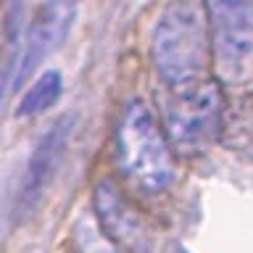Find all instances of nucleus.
I'll list each match as a JSON object with an SVG mask.
<instances>
[{
  "label": "nucleus",
  "mask_w": 253,
  "mask_h": 253,
  "mask_svg": "<svg viewBox=\"0 0 253 253\" xmlns=\"http://www.w3.org/2000/svg\"><path fill=\"white\" fill-rule=\"evenodd\" d=\"M150 58L169 90L206 77L211 63L203 0H169L150 35Z\"/></svg>",
  "instance_id": "obj_1"
},
{
  "label": "nucleus",
  "mask_w": 253,
  "mask_h": 253,
  "mask_svg": "<svg viewBox=\"0 0 253 253\" xmlns=\"http://www.w3.org/2000/svg\"><path fill=\"white\" fill-rule=\"evenodd\" d=\"M116 169L140 195H158L171 187L177 166L174 150L156 114L145 103H126L114 137Z\"/></svg>",
  "instance_id": "obj_2"
},
{
  "label": "nucleus",
  "mask_w": 253,
  "mask_h": 253,
  "mask_svg": "<svg viewBox=\"0 0 253 253\" xmlns=\"http://www.w3.org/2000/svg\"><path fill=\"white\" fill-rule=\"evenodd\" d=\"M164 132L177 156L195 158L216 145L224 126V90L219 79H198L169 90L164 103Z\"/></svg>",
  "instance_id": "obj_3"
},
{
  "label": "nucleus",
  "mask_w": 253,
  "mask_h": 253,
  "mask_svg": "<svg viewBox=\"0 0 253 253\" xmlns=\"http://www.w3.org/2000/svg\"><path fill=\"white\" fill-rule=\"evenodd\" d=\"M211 63L221 84L253 79V0H203Z\"/></svg>",
  "instance_id": "obj_4"
},
{
  "label": "nucleus",
  "mask_w": 253,
  "mask_h": 253,
  "mask_svg": "<svg viewBox=\"0 0 253 253\" xmlns=\"http://www.w3.org/2000/svg\"><path fill=\"white\" fill-rule=\"evenodd\" d=\"M82 0H47V3L37 11L35 21L29 27L27 42L21 50V63L16 69V87H21L27 79L40 69V63L50 58L61 47V42L69 37L71 27H74L77 11Z\"/></svg>",
  "instance_id": "obj_5"
},
{
  "label": "nucleus",
  "mask_w": 253,
  "mask_h": 253,
  "mask_svg": "<svg viewBox=\"0 0 253 253\" xmlns=\"http://www.w3.org/2000/svg\"><path fill=\"white\" fill-rule=\"evenodd\" d=\"M92 206L98 213V224L124 253H148L150 232L148 221L126 201V195L111 179H100L92 193Z\"/></svg>",
  "instance_id": "obj_6"
},
{
  "label": "nucleus",
  "mask_w": 253,
  "mask_h": 253,
  "mask_svg": "<svg viewBox=\"0 0 253 253\" xmlns=\"http://www.w3.org/2000/svg\"><path fill=\"white\" fill-rule=\"evenodd\" d=\"M66 124H55V129H50L45 134V140L40 142L37 153L32 156L29 169H27V179H24V190L21 198L27 203H35L37 195L42 193V187L47 185V179L53 177L55 164L61 158V148L66 145Z\"/></svg>",
  "instance_id": "obj_7"
},
{
  "label": "nucleus",
  "mask_w": 253,
  "mask_h": 253,
  "mask_svg": "<svg viewBox=\"0 0 253 253\" xmlns=\"http://www.w3.org/2000/svg\"><path fill=\"white\" fill-rule=\"evenodd\" d=\"M63 92V79L55 69L50 71H42V77H37L35 82L29 84V90L24 92V98L19 103V108H16V116H37L42 114V111H47L50 106H55Z\"/></svg>",
  "instance_id": "obj_8"
},
{
  "label": "nucleus",
  "mask_w": 253,
  "mask_h": 253,
  "mask_svg": "<svg viewBox=\"0 0 253 253\" xmlns=\"http://www.w3.org/2000/svg\"><path fill=\"white\" fill-rule=\"evenodd\" d=\"M77 245L79 253H124L111 237L90 219H82L77 224Z\"/></svg>",
  "instance_id": "obj_9"
}]
</instances>
